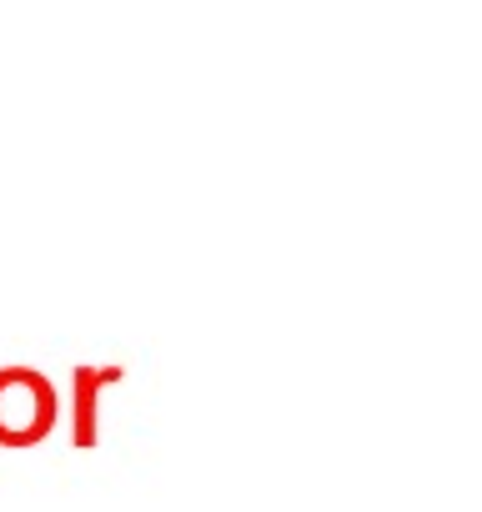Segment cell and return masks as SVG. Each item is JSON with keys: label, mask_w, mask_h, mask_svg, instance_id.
<instances>
[{"label": "cell", "mask_w": 482, "mask_h": 512, "mask_svg": "<svg viewBox=\"0 0 482 512\" xmlns=\"http://www.w3.org/2000/svg\"><path fill=\"white\" fill-rule=\"evenodd\" d=\"M116 377L121 372H96V367L76 372V447H96V392Z\"/></svg>", "instance_id": "7a4b0ae2"}, {"label": "cell", "mask_w": 482, "mask_h": 512, "mask_svg": "<svg viewBox=\"0 0 482 512\" xmlns=\"http://www.w3.org/2000/svg\"><path fill=\"white\" fill-rule=\"evenodd\" d=\"M51 417H56V402H51L46 377H31V372L0 377V442L6 447H26V442L46 437Z\"/></svg>", "instance_id": "6da1fadb"}]
</instances>
